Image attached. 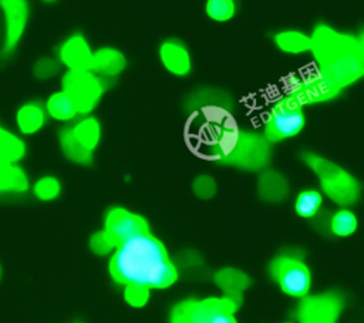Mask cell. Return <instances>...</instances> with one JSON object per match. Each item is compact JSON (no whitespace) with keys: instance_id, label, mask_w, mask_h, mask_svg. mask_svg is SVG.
Masks as SVG:
<instances>
[{"instance_id":"cell-2","label":"cell","mask_w":364,"mask_h":323,"mask_svg":"<svg viewBox=\"0 0 364 323\" xmlns=\"http://www.w3.org/2000/svg\"><path fill=\"white\" fill-rule=\"evenodd\" d=\"M310 38V53L316 68L340 90L355 84L364 77V63L355 36L320 23L313 28Z\"/></svg>"},{"instance_id":"cell-30","label":"cell","mask_w":364,"mask_h":323,"mask_svg":"<svg viewBox=\"0 0 364 323\" xmlns=\"http://www.w3.org/2000/svg\"><path fill=\"white\" fill-rule=\"evenodd\" d=\"M117 248V245L114 243V240L111 239V236L102 229L95 232L91 238H90V250L98 256H104L108 255L111 252H114V249Z\"/></svg>"},{"instance_id":"cell-31","label":"cell","mask_w":364,"mask_h":323,"mask_svg":"<svg viewBox=\"0 0 364 323\" xmlns=\"http://www.w3.org/2000/svg\"><path fill=\"white\" fill-rule=\"evenodd\" d=\"M124 299L132 307H142L149 299V289L139 286H124Z\"/></svg>"},{"instance_id":"cell-34","label":"cell","mask_w":364,"mask_h":323,"mask_svg":"<svg viewBox=\"0 0 364 323\" xmlns=\"http://www.w3.org/2000/svg\"><path fill=\"white\" fill-rule=\"evenodd\" d=\"M43 3H47V4H50V3H55L57 0H41Z\"/></svg>"},{"instance_id":"cell-13","label":"cell","mask_w":364,"mask_h":323,"mask_svg":"<svg viewBox=\"0 0 364 323\" xmlns=\"http://www.w3.org/2000/svg\"><path fill=\"white\" fill-rule=\"evenodd\" d=\"M92 51L90 40L82 33L75 31L61 40L55 57L65 70H84L90 68Z\"/></svg>"},{"instance_id":"cell-16","label":"cell","mask_w":364,"mask_h":323,"mask_svg":"<svg viewBox=\"0 0 364 323\" xmlns=\"http://www.w3.org/2000/svg\"><path fill=\"white\" fill-rule=\"evenodd\" d=\"M47 112L44 104L31 100L23 102L14 114V121L21 135H34L43 129L47 122Z\"/></svg>"},{"instance_id":"cell-5","label":"cell","mask_w":364,"mask_h":323,"mask_svg":"<svg viewBox=\"0 0 364 323\" xmlns=\"http://www.w3.org/2000/svg\"><path fill=\"white\" fill-rule=\"evenodd\" d=\"M237 303L228 297L189 299L173 306L171 322L175 323H235Z\"/></svg>"},{"instance_id":"cell-27","label":"cell","mask_w":364,"mask_h":323,"mask_svg":"<svg viewBox=\"0 0 364 323\" xmlns=\"http://www.w3.org/2000/svg\"><path fill=\"white\" fill-rule=\"evenodd\" d=\"M321 205V194L314 189L303 191L297 195L294 202L296 213L301 218H311L317 213Z\"/></svg>"},{"instance_id":"cell-21","label":"cell","mask_w":364,"mask_h":323,"mask_svg":"<svg viewBox=\"0 0 364 323\" xmlns=\"http://www.w3.org/2000/svg\"><path fill=\"white\" fill-rule=\"evenodd\" d=\"M213 279L219 289L225 293V296L233 299L237 305L242 300L243 290L250 285V279L247 277V275L233 268H226L216 272Z\"/></svg>"},{"instance_id":"cell-29","label":"cell","mask_w":364,"mask_h":323,"mask_svg":"<svg viewBox=\"0 0 364 323\" xmlns=\"http://www.w3.org/2000/svg\"><path fill=\"white\" fill-rule=\"evenodd\" d=\"M331 231L337 236H350L357 229V218L351 211L341 209L334 213L331 219Z\"/></svg>"},{"instance_id":"cell-25","label":"cell","mask_w":364,"mask_h":323,"mask_svg":"<svg viewBox=\"0 0 364 323\" xmlns=\"http://www.w3.org/2000/svg\"><path fill=\"white\" fill-rule=\"evenodd\" d=\"M61 182L57 176L43 175L31 186L33 195L41 202H51L61 194Z\"/></svg>"},{"instance_id":"cell-18","label":"cell","mask_w":364,"mask_h":323,"mask_svg":"<svg viewBox=\"0 0 364 323\" xmlns=\"http://www.w3.org/2000/svg\"><path fill=\"white\" fill-rule=\"evenodd\" d=\"M44 108L47 115L58 122H71L80 117L74 101L64 90L51 92L44 101Z\"/></svg>"},{"instance_id":"cell-6","label":"cell","mask_w":364,"mask_h":323,"mask_svg":"<svg viewBox=\"0 0 364 323\" xmlns=\"http://www.w3.org/2000/svg\"><path fill=\"white\" fill-rule=\"evenodd\" d=\"M108 83L90 68L65 70L61 74V90L71 97L80 115L91 114L98 107L108 88Z\"/></svg>"},{"instance_id":"cell-3","label":"cell","mask_w":364,"mask_h":323,"mask_svg":"<svg viewBox=\"0 0 364 323\" xmlns=\"http://www.w3.org/2000/svg\"><path fill=\"white\" fill-rule=\"evenodd\" d=\"M205 145L213 161L245 171L264 169L270 161V141L259 134L237 129L225 121H205Z\"/></svg>"},{"instance_id":"cell-17","label":"cell","mask_w":364,"mask_h":323,"mask_svg":"<svg viewBox=\"0 0 364 323\" xmlns=\"http://www.w3.org/2000/svg\"><path fill=\"white\" fill-rule=\"evenodd\" d=\"M30 184L26 172L18 164L0 158V195L27 192Z\"/></svg>"},{"instance_id":"cell-1","label":"cell","mask_w":364,"mask_h":323,"mask_svg":"<svg viewBox=\"0 0 364 323\" xmlns=\"http://www.w3.org/2000/svg\"><path fill=\"white\" fill-rule=\"evenodd\" d=\"M109 275L122 286L165 289L178 279L165 245L149 231L119 243L109 259Z\"/></svg>"},{"instance_id":"cell-12","label":"cell","mask_w":364,"mask_h":323,"mask_svg":"<svg viewBox=\"0 0 364 323\" xmlns=\"http://www.w3.org/2000/svg\"><path fill=\"white\" fill-rule=\"evenodd\" d=\"M343 307V300L337 293H323L303 296L299 305L297 317L304 323H333Z\"/></svg>"},{"instance_id":"cell-32","label":"cell","mask_w":364,"mask_h":323,"mask_svg":"<svg viewBox=\"0 0 364 323\" xmlns=\"http://www.w3.org/2000/svg\"><path fill=\"white\" fill-rule=\"evenodd\" d=\"M193 194L200 198V199H209L215 195L216 192V184L215 179L209 175H200L195 178L193 185H192Z\"/></svg>"},{"instance_id":"cell-9","label":"cell","mask_w":364,"mask_h":323,"mask_svg":"<svg viewBox=\"0 0 364 323\" xmlns=\"http://www.w3.org/2000/svg\"><path fill=\"white\" fill-rule=\"evenodd\" d=\"M0 11L3 17L0 54L3 58H9L14 54L26 34L31 13L30 0H0Z\"/></svg>"},{"instance_id":"cell-15","label":"cell","mask_w":364,"mask_h":323,"mask_svg":"<svg viewBox=\"0 0 364 323\" xmlns=\"http://www.w3.org/2000/svg\"><path fill=\"white\" fill-rule=\"evenodd\" d=\"M128 60L124 51L114 46H101L94 48L90 70L98 77L112 81L127 68Z\"/></svg>"},{"instance_id":"cell-28","label":"cell","mask_w":364,"mask_h":323,"mask_svg":"<svg viewBox=\"0 0 364 323\" xmlns=\"http://www.w3.org/2000/svg\"><path fill=\"white\" fill-rule=\"evenodd\" d=\"M63 65L57 60V57H50V55H43L37 58L33 64V75L38 81H48L57 77L61 71Z\"/></svg>"},{"instance_id":"cell-23","label":"cell","mask_w":364,"mask_h":323,"mask_svg":"<svg viewBox=\"0 0 364 323\" xmlns=\"http://www.w3.org/2000/svg\"><path fill=\"white\" fill-rule=\"evenodd\" d=\"M58 144L64 157L78 165H87L92 161V152L88 151L74 135L71 125L58 131Z\"/></svg>"},{"instance_id":"cell-26","label":"cell","mask_w":364,"mask_h":323,"mask_svg":"<svg viewBox=\"0 0 364 323\" xmlns=\"http://www.w3.org/2000/svg\"><path fill=\"white\" fill-rule=\"evenodd\" d=\"M237 11L236 0H206L205 13L216 23H226L235 17Z\"/></svg>"},{"instance_id":"cell-33","label":"cell","mask_w":364,"mask_h":323,"mask_svg":"<svg viewBox=\"0 0 364 323\" xmlns=\"http://www.w3.org/2000/svg\"><path fill=\"white\" fill-rule=\"evenodd\" d=\"M357 37V41H358V50H360V55H361V60L364 63V28L360 31Z\"/></svg>"},{"instance_id":"cell-7","label":"cell","mask_w":364,"mask_h":323,"mask_svg":"<svg viewBox=\"0 0 364 323\" xmlns=\"http://www.w3.org/2000/svg\"><path fill=\"white\" fill-rule=\"evenodd\" d=\"M306 122L303 105L289 94L280 97L267 114L264 137L270 142H277L297 135Z\"/></svg>"},{"instance_id":"cell-22","label":"cell","mask_w":364,"mask_h":323,"mask_svg":"<svg viewBox=\"0 0 364 323\" xmlns=\"http://www.w3.org/2000/svg\"><path fill=\"white\" fill-rule=\"evenodd\" d=\"M71 129H73L75 138L88 151H91V152L95 151V148L98 147V144L101 141V135H102L101 122L97 117H94L91 114L80 115V118L75 120V122L71 125Z\"/></svg>"},{"instance_id":"cell-8","label":"cell","mask_w":364,"mask_h":323,"mask_svg":"<svg viewBox=\"0 0 364 323\" xmlns=\"http://www.w3.org/2000/svg\"><path fill=\"white\" fill-rule=\"evenodd\" d=\"M341 90L317 68L301 71L289 77L286 94L299 101L303 107L334 100Z\"/></svg>"},{"instance_id":"cell-14","label":"cell","mask_w":364,"mask_h":323,"mask_svg":"<svg viewBox=\"0 0 364 323\" xmlns=\"http://www.w3.org/2000/svg\"><path fill=\"white\" fill-rule=\"evenodd\" d=\"M158 57L162 67L175 77H186L192 71L189 48L178 38H166L159 44Z\"/></svg>"},{"instance_id":"cell-4","label":"cell","mask_w":364,"mask_h":323,"mask_svg":"<svg viewBox=\"0 0 364 323\" xmlns=\"http://www.w3.org/2000/svg\"><path fill=\"white\" fill-rule=\"evenodd\" d=\"M303 162L317 175L323 192L338 205H353L360 198V184L346 169L313 152L301 154Z\"/></svg>"},{"instance_id":"cell-19","label":"cell","mask_w":364,"mask_h":323,"mask_svg":"<svg viewBox=\"0 0 364 323\" xmlns=\"http://www.w3.org/2000/svg\"><path fill=\"white\" fill-rule=\"evenodd\" d=\"M273 43L279 51L290 55L309 53L311 47L310 34L296 28H286V30L277 31L273 36Z\"/></svg>"},{"instance_id":"cell-35","label":"cell","mask_w":364,"mask_h":323,"mask_svg":"<svg viewBox=\"0 0 364 323\" xmlns=\"http://www.w3.org/2000/svg\"><path fill=\"white\" fill-rule=\"evenodd\" d=\"M1 276H3V269H1V265H0V280H1Z\"/></svg>"},{"instance_id":"cell-10","label":"cell","mask_w":364,"mask_h":323,"mask_svg":"<svg viewBox=\"0 0 364 323\" xmlns=\"http://www.w3.org/2000/svg\"><path fill=\"white\" fill-rule=\"evenodd\" d=\"M270 273L286 295L303 297L309 293L311 275L301 260L289 256H279L272 262Z\"/></svg>"},{"instance_id":"cell-24","label":"cell","mask_w":364,"mask_h":323,"mask_svg":"<svg viewBox=\"0 0 364 323\" xmlns=\"http://www.w3.org/2000/svg\"><path fill=\"white\" fill-rule=\"evenodd\" d=\"M26 155V144L21 137L0 122V158L18 164Z\"/></svg>"},{"instance_id":"cell-20","label":"cell","mask_w":364,"mask_h":323,"mask_svg":"<svg viewBox=\"0 0 364 323\" xmlns=\"http://www.w3.org/2000/svg\"><path fill=\"white\" fill-rule=\"evenodd\" d=\"M257 191L263 201L266 202H282L289 194V184L286 178L273 169H266L257 182Z\"/></svg>"},{"instance_id":"cell-11","label":"cell","mask_w":364,"mask_h":323,"mask_svg":"<svg viewBox=\"0 0 364 323\" xmlns=\"http://www.w3.org/2000/svg\"><path fill=\"white\" fill-rule=\"evenodd\" d=\"M104 231L111 236L114 243H119L134 238L139 233L148 232V222L138 213H134L125 208H111L104 219Z\"/></svg>"}]
</instances>
